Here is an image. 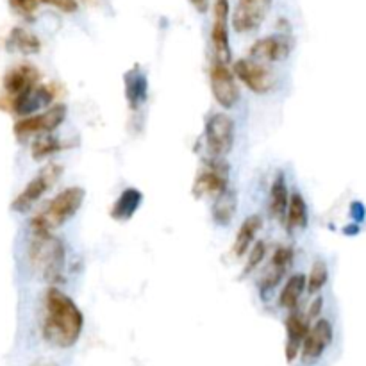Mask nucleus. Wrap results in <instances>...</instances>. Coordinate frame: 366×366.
I'll list each match as a JSON object with an SVG mask.
<instances>
[{
	"label": "nucleus",
	"instance_id": "f257e3e1",
	"mask_svg": "<svg viewBox=\"0 0 366 366\" xmlns=\"http://www.w3.org/2000/svg\"><path fill=\"white\" fill-rule=\"evenodd\" d=\"M84 329V315L77 304L56 286L45 293V316L41 334L48 345L57 348H70L81 338Z\"/></svg>",
	"mask_w": 366,
	"mask_h": 366
},
{
	"label": "nucleus",
	"instance_id": "f03ea898",
	"mask_svg": "<svg viewBox=\"0 0 366 366\" xmlns=\"http://www.w3.org/2000/svg\"><path fill=\"white\" fill-rule=\"evenodd\" d=\"M30 267L50 284L65 281L67 247L52 233H33L29 241Z\"/></svg>",
	"mask_w": 366,
	"mask_h": 366
},
{
	"label": "nucleus",
	"instance_id": "7ed1b4c3",
	"mask_svg": "<svg viewBox=\"0 0 366 366\" xmlns=\"http://www.w3.org/2000/svg\"><path fill=\"white\" fill-rule=\"evenodd\" d=\"M86 199V189L79 186H70L57 193L47 206L33 216L30 220V231L33 233H52L60 229L70 218L77 215Z\"/></svg>",
	"mask_w": 366,
	"mask_h": 366
},
{
	"label": "nucleus",
	"instance_id": "20e7f679",
	"mask_svg": "<svg viewBox=\"0 0 366 366\" xmlns=\"http://www.w3.org/2000/svg\"><path fill=\"white\" fill-rule=\"evenodd\" d=\"M204 140L209 160H223L234 147L236 123L227 113H215L207 118Z\"/></svg>",
	"mask_w": 366,
	"mask_h": 366
},
{
	"label": "nucleus",
	"instance_id": "39448f33",
	"mask_svg": "<svg viewBox=\"0 0 366 366\" xmlns=\"http://www.w3.org/2000/svg\"><path fill=\"white\" fill-rule=\"evenodd\" d=\"M61 175H63V167H61V165L50 163L47 165V167L41 168V170L38 172L36 177L30 179V181L27 182L26 188L18 193V196L13 200L11 204L13 211L16 213L29 211L30 207H33L34 204H36L38 200H40L41 196L52 188V186L60 181Z\"/></svg>",
	"mask_w": 366,
	"mask_h": 366
},
{
	"label": "nucleus",
	"instance_id": "423d86ee",
	"mask_svg": "<svg viewBox=\"0 0 366 366\" xmlns=\"http://www.w3.org/2000/svg\"><path fill=\"white\" fill-rule=\"evenodd\" d=\"M67 104H54L48 109H45L43 113H38V115L18 120L15 123L16 138L26 140V138L30 136H45V134L54 133L57 127L63 126V122L67 120Z\"/></svg>",
	"mask_w": 366,
	"mask_h": 366
},
{
	"label": "nucleus",
	"instance_id": "0eeeda50",
	"mask_svg": "<svg viewBox=\"0 0 366 366\" xmlns=\"http://www.w3.org/2000/svg\"><path fill=\"white\" fill-rule=\"evenodd\" d=\"M233 72L238 81L243 82L250 92L257 93V95H267L277 84V77L274 75V72L252 57L234 61Z\"/></svg>",
	"mask_w": 366,
	"mask_h": 366
},
{
	"label": "nucleus",
	"instance_id": "6e6552de",
	"mask_svg": "<svg viewBox=\"0 0 366 366\" xmlns=\"http://www.w3.org/2000/svg\"><path fill=\"white\" fill-rule=\"evenodd\" d=\"M209 79H211V93L220 108H236L238 102H240V88H238L233 68H229V65L226 63H220V61H213Z\"/></svg>",
	"mask_w": 366,
	"mask_h": 366
},
{
	"label": "nucleus",
	"instance_id": "1a4fd4ad",
	"mask_svg": "<svg viewBox=\"0 0 366 366\" xmlns=\"http://www.w3.org/2000/svg\"><path fill=\"white\" fill-rule=\"evenodd\" d=\"M226 189H229V165L222 160H207L206 168L199 174L193 184V195L196 199L213 196L216 199Z\"/></svg>",
	"mask_w": 366,
	"mask_h": 366
},
{
	"label": "nucleus",
	"instance_id": "9d476101",
	"mask_svg": "<svg viewBox=\"0 0 366 366\" xmlns=\"http://www.w3.org/2000/svg\"><path fill=\"white\" fill-rule=\"evenodd\" d=\"M333 340H334L333 323H331L327 318L316 320V322L311 326L306 340H304L302 350H300V361L307 366L316 365V362L322 359V355L326 354L327 348L331 347Z\"/></svg>",
	"mask_w": 366,
	"mask_h": 366
},
{
	"label": "nucleus",
	"instance_id": "9b49d317",
	"mask_svg": "<svg viewBox=\"0 0 366 366\" xmlns=\"http://www.w3.org/2000/svg\"><path fill=\"white\" fill-rule=\"evenodd\" d=\"M293 47H295V41H293L292 34L277 33L255 41L248 54L252 60L259 61V63H263V61L265 63H277V61L288 60Z\"/></svg>",
	"mask_w": 366,
	"mask_h": 366
},
{
	"label": "nucleus",
	"instance_id": "f8f14e48",
	"mask_svg": "<svg viewBox=\"0 0 366 366\" xmlns=\"http://www.w3.org/2000/svg\"><path fill=\"white\" fill-rule=\"evenodd\" d=\"M293 259H295V250L288 245H281L274 250L272 254L270 263H268L267 270L263 272L261 279H259V293L263 299H267L275 288L282 282L284 275L288 274V270L292 268Z\"/></svg>",
	"mask_w": 366,
	"mask_h": 366
},
{
	"label": "nucleus",
	"instance_id": "ddd939ff",
	"mask_svg": "<svg viewBox=\"0 0 366 366\" xmlns=\"http://www.w3.org/2000/svg\"><path fill=\"white\" fill-rule=\"evenodd\" d=\"M213 27L211 43L215 50V61L229 65L231 61V41H229V0H215L213 4Z\"/></svg>",
	"mask_w": 366,
	"mask_h": 366
},
{
	"label": "nucleus",
	"instance_id": "4468645a",
	"mask_svg": "<svg viewBox=\"0 0 366 366\" xmlns=\"http://www.w3.org/2000/svg\"><path fill=\"white\" fill-rule=\"evenodd\" d=\"M272 0H238L233 15V27L236 33H252L261 27L270 11Z\"/></svg>",
	"mask_w": 366,
	"mask_h": 366
},
{
	"label": "nucleus",
	"instance_id": "2eb2a0df",
	"mask_svg": "<svg viewBox=\"0 0 366 366\" xmlns=\"http://www.w3.org/2000/svg\"><path fill=\"white\" fill-rule=\"evenodd\" d=\"M40 81H41V74L38 72L36 67H33V65H18V67L11 68L4 77L6 106H8L11 100L22 96L23 93L36 88V86L40 84Z\"/></svg>",
	"mask_w": 366,
	"mask_h": 366
},
{
	"label": "nucleus",
	"instance_id": "dca6fc26",
	"mask_svg": "<svg viewBox=\"0 0 366 366\" xmlns=\"http://www.w3.org/2000/svg\"><path fill=\"white\" fill-rule=\"evenodd\" d=\"M54 99H56L54 89L48 88V86L38 84L30 92L23 93L18 99L11 100L6 108L11 109L15 115L27 118V116H33L34 113L41 111V109H48V106L54 102Z\"/></svg>",
	"mask_w": 366,
	"mask_h": 366
},
{
	"label": "nucleus",
	"instance_id": "f3484780",
	"mask_svg": "<svg viewBox=\"0 0 366 366\" xmlns=\"http://www.w3.org/2000/svg\"><path fill=\"white\" fill-rule=\"evenodd\" d=\"M286 359L288 362L295 361L300 355V350H302L304 340H306L307 333L311 329L309 320L306 318V315H302L300 311H289V315L286 316Z\"/></svg>",
	"mask_w": 366,
	"mask_h": 366
},
{
	"label": "nucleus",
	"instance_id": "a211bd4d",
	"mask_svg": "<svg viewBox=\"0 0 366 366\" xmlns=\"http://www.w3.org/2000/svg\"><path fill=\"white\" fill-rule=\"evenodd\" d=\"M123 86H126V100L129 104V109L138 111L148 99L147 75L140 67L131 68L123 75Z\"/></svg>",
	"mask_w": 366,
	"mask_h": 366
},
{
	"label": "nucleus",
	"instance_id": "6ab92c4d",
	"mask_svg": "<svg viewBox=\"0 0 366 366\" xmlns=\"http://www.w3.org/2000/svg\"><path fill=\"white\" fill-rule=\"evenodd\" d=\"M289 196L292 193L288 192V182H286V175L279 172L275 179L272 181L270 196H268V215L274 220L284 223L286 213H288Z\"/></svg>",
	"mask_w": 366,
	"mask_h": 366
},
{
	"label": "nucleus",
	"instance_id": "aec40b11",
	"mask_svg": "<svg viewBox=\"0 0 366 366\" xmlns=\"http://www.w3.org/2000/svg\"><path fill=\"white\" fill-rule=\"evenodd\" d=\"M261 227H263V216L261 215H250L243 220L233 243V254L236 257L248 254L252 245L255 243V236L261 231Z\"/></svg>",
	"mask_w": 366,
	"mask_h": 366
},
{
	"label": "nucleus",
	"instance_id": "412c9836",
	"mask_svg": "<svg viewBox=\"0 0 366 366\" xmlns=\"http://www.w3.org/2000/svg\"><path fill=\"white\" fill-rule=\"evenodd\" d=\"M238 213V193L233 188L226 189L222 195L213 200L211 218L216 226L227 227Z\"/></svg>",
	"mask_w": 366,
	"mask_h": 366
},
{
	"label": "nucleus",
	"instance_id": "4be33fe9",
	"mask_svg": "<svg viewBox=\"0 0 366 366\" xmlns=\"http://www.w3.org/2000/svg\"><path fill=\"white\" fill-rule=\"evenodd\" d=\"M286 231L288 234L299 233L309 226V209H307V202L302 196V193L293 192L289 196L288 213H286Z\"/></svg>",
	"mask_w": 366,
	"mask_h": 366
},
{
	"label": "nucleus",
	"instance_id": "5701e85b",
	"mask_svg": "<svg viewBox=\"0 0 366 366\" xmlns=\"http://www.w3.org/2000/svg\"><path fill=\"white\" fill-rule=\"evenodd\" d=\"M143 204V193L136 188H127L120 193L115 206L111 207V218L116 222H127L136 215L140 206Z\"/></svg>",
	"mask_w": 366,
	"mask_h": 366
},
{
	"label": "nucleus",
	"instance_id": "b1692460",
	"mask_svg": "<svg viewBox=\"0 0 366 366\" xmlns=\"http://www.w3.org/2000/svg\"><path fill=\"white\" fill-rule=\"evenodd\" d=\"M307 292V277L304 274H293L292 277L286 281L284 288L281 289V295H279V306L282 309L295 311L299 307L300 299H302L304 293Z\"/></svg>",
	"mask_w": 366,
	"mask_h": 366
},
{
	"label": "nucleus",
	"instance_id": "393cba45",
	"mask_svg": "<svg viewBox=\"0 0 366 366\" xmlns=\"http://www.w3.org/2000/svg\"><path fill=\"white\" fill-rule=\"evenodd\" d=\"M6 47L11 52H20V54L29 56V54H38V52L41 50V41L38 40V36H34L33 33L23 29V27H15V29L9 33Z\"/></svg>",
	"mask_w": 366,
	"mask_h": 366
},
{
	"label": "nucleus",
	"instance_id": "a878e982",
	"mask_svg": "<svg viewBox=\"0 0 366 366\" xmlns=\"http://www.w3.org/2000/svg\"><path fill=\"white\" fill-rule=\"evenodd\" d=\"M70 147V143H63L57 138L50 136V134H45V136H38L34 140L33 147H30V152H33V157L36 161L47 160L50 155L57 154V152L65 150V148Z\"/></svg>",
	"mask_w": 366,
	"mask_h": 366
},
{
	"label": "nucleus",
	"instance_id": "bb28decb",
	"mask_svg": "<svg viewBox=\"0 0 366 366\" xmlns=\"http://www.w3.org/2000/svg\"><path fill=\"white\" fill-rule=\"evenodd\" d=\"M329 281V267L326 261L316 259L313 267H311L309 275H307V293L309 295H318L323 286Z\"/></svg>",
	"mask_w": 366,
	"mask_h": 366
},
{
	"label": "nucleus",
	"instance_id": "cd10ccee",
	"mask_svg": "<svg viewBox=\"0 0 366 366\" xmlns=\"http://www.w3.org/2000/svg\"><path fill=\"white\" fill-rule=\"evenodd\" d=\"M265 257H267V243L263 240H257L252 248L248 250L247 255V265H245V272L243 275H250L252 272L257 270L259 265L263 263Z\"/></svg>",
	"mask_w": 366,
	"mask_h": 366
},
{
	"label": "nucleus",
	"instance_id": "c85d7f7f",
	"mask_svg": "<svg viewBox=\"0 0 366 366\" xmlns=\"http://www.w3.org/2000/svg\"><path fill=\"white\" fill-rule=\"evenodd\" d=\"M9 6L16 15L23 16L26 20H33L34 11L38 8V0H9Z\"/></svg>",
	"mask_w": 366,
	"mask_h": 366
},
{
	"label": "nucleus",
	"instance_id": "c756f323",
	"mask_svg": "<svg viewBox=\"0 0 366 366\" xmlns=\"http://www.w3.org/2000/svg\"><path fill=\"white\" fill-rule=\"evenodd\" d=\"M38 2L56 6L57 9H61V11L65 13H75L79 9L77 0H38Z\"/></svg>",
	"mask_w": 366,
	"mask_h": 366
},
{
	"label": "nucleus",
	"instance_id": "7c9ffc66",
	"mask_svg": "<svg viewBox=\"0 0 366 366\" xmlns=\"http://www.w3.org/2000/svg\"><path fill=\"white\" fill-rule=\"evenodd\" d=\"M322 309H323V299L322 296H315V299H313V302H311V306H309V309H307V313H306V318L309 320V323L311 326H313V320H320L318 316H320V313H322Z\"/></svg>",
	"mask_w": 366,
	"mask_h": 366
},
{
	"label": "nucleus",
	"instance_id": "2f4dec72",
	"mask_svg": "<svg viewBox=\"0 0 366 366\" xmlns=\"http://www.w3.org/2000/svg\"><path fill=\"white\" fill-rule=\"evenodd\" d=\"M350 216H352V218H354L355 223L365 222V218H366V207H365V204H362V202H352Z\"/></svg>",
	"mask_w": 366,
	"mask_h": 366
},
{
	"label": "nucleus",
	"instance_id": "473e14b6",
	"mask_svg": "<svg viewBox=\"0 0 366 366\" xmlns=\"http://www.w3.org/2000/svg\"><path fill=\"white\" fill-rule=\"evenodd\" d=\"M343 233L347 234V236H355V234H359V223H352V226H347L343 229Z\"/></svg>",
	"mask_w": 366,
	"mask_h": 366
},
{
	"label": "nucleus",
	"instance_id": "72a5a7b5",
	"mask_svg": "<svg viewBox=\"0 0 366 366\" xmlns=\"http://www.w3.org/2000/svg\"><path fill=\"white\" fill-rule=\"evenodd\" d=\"M189 2H192V4L195 6V8L199 9V11H206V9H207V2H209V0H189Z\"/></svg>",
	"mask_w": 366,
	"mask_h": 366
}]
</instances>
